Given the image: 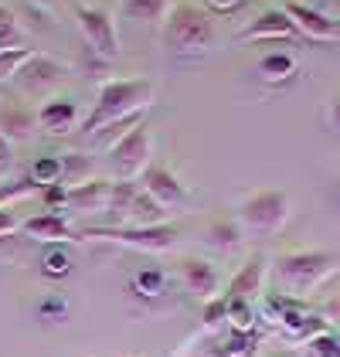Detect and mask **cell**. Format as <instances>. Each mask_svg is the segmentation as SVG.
<instances>
[{"instance_id":"obj_1","label":"cell","mask_w":340,"mask_h":357,"mask_svg":"<svg viewBox=\"0 0 340 357\" xmlns=\"http://www.w3.org/2000/svg\"><path fill=\"white\" fill-rule=\"evenodd\" d=\"M157 99L153 79H109L99 85V96L92 102V112L82 119L85 137H99L109 126H119L123 119H140Z\"/></svg>"},{"instance_id":"obj_2","label":"cell","mask_w":340,"mask_h":357,"mask_svg":"<svg viewBox=\"0 0 340 357\" xmlns=\"http://www.w3.org/2000/svg\"><path fill=\"white\" fill-rule=\"evenodd\" d=\"M160 38H164V48L170 55L201 58L215 48V21L204 7L191 3V0H177V3H170Z\"/></svg>"},{"instance_id":"obj_3","label":"cell","mask_w":340,"mask_h":357,"mask_svg":"<svg viewBox=\"0 0 340 357\" xmlns=\"http://www.w3.org/2000/svg\"><path fill=\"white\" fill-rule=\"evenodd\" d=\"M68 7H72V14H75V24L82 31L88 52L95 58L116 61V58H119V34H116L113 14L102 10V7L82 3V0H68Z\"/></svg>"},{"instance_id":"obj_4","label":"cell","mask_w":340,"mask_h":357,"mask_svg":"<svg viewBox=\"0 0 340 357\" xmlns=\"http://www.w3.org/2000/svg\"><path fill=\"white\" fill-rule=\"evenodd\" d=\"M334 266H337V255H330V252H286L276 262L279 279L296 293H307L313 286H320L334 273Z\"/></svg>"},{"instance_id":"obj_5","label":"cell","mask_w":340,"mask_h":357,"mask_svg":"<svg viewBox=\"0 0 340 357\" xmlns=\"http://www.w3.org/2000/svg\"><path fill=\"white\" fill-rule=\"evenodd\" d=\"M150 150H153L150 126L140 119L133 130H126L123 137H116L113 146H109V164H113L116 177H119V181H133V177H140L143 170L150 167Z\"/></svg>"},{"instance_id":"obj_6","label":"cell","mask_w":340,"mask_h":357,"mask_svg":"<svg viewBox=\"0 0 340 357\" xmlns=\"http://www.w3.org/2000/svg\"><path fill=\"white\" fill-rule=\"evenodd\" d=\"M289 218V197L286 191H255L242 201V225L249 231L269 235L279 231Z\"/></svg>"},{"instance_id":"obj_7","label":"cell","mask_w":340,"mask_h":357,"mask_svg":"<svg viewBox=\"0 0 340 357\" xmlns=\"http://www.w3.org/2000/svg\"><path fill=\"white\" fill-rule=\"evenodd\" d=\"M82 238H109V242H123V245L143 248V252H167L177 242V228L173 225H150V228H85Z\"/></svg>"},{"instance_id":"obj_8","label":"cell","mask_w":340,"mask_h":357,"mask_svg":"<svg viewBox=\"0 0 340 357\" xmlns=\"http://www.w3.org/2000/svg\"><path fill=\"white\" fill-rule=\"evenodd\" d=\"M68 79V65H61L58 58L52 55H34L21 65V72L14 75V82L21 85V92L28 96H41V92H52L55 85H61Z\"/></svg>"},{"instance_id":"obj_9","label":"cell","mask_w":340,"mask_h":357,"mask_svg":"<svg viewBox=\"0 0 340 357\" xmlns=\"http://www.w3.org/2000/svg\"><path fill=\"white\" fill-rule=\"evenodd\" d=\"M140 188L164 211H173V208H180L184 201H187V188L177 181V174L170 170V167H164V164H150L146 170L140 174Z\"/></svg>"},{"instance_id":"obj_10","label":"cell","mask_w":340,"mask_h":357,"mask_svg":"<svg viewBox=\"0 0 340 357\" xmlns=\"http://www.w3.org/2000/svg\"><path fill=\"white\" fill-rule=\"evenodd\" d=\"M0 133L10 143H24L38 133V112L24 102V96H0Z\"/></svg>"},{"instance_id":"obj_11","label":"cell","mask_w":340,"mask_h":357,"mask_svg":"<svg viewBox=\"0 0 340 357\" xmlns=\"http://www.w3.org/2000/svg\"><path fill=\"white\" fill-rule=\"evenodd\" d=\"M283 10L289 14V21L296 24L300 34H307L313 41H337L340 38V28L334 17H327V14H320V10H313L310 3H300V0H286Z\"/></svg>"},{"instance_id":"obj_12","label":"cell","mask_w":340,"mask_h":357,"mask_svg":"<svg viewBox=\"0 0 340 357\" xmlns=\"http://www.w3.org/2000/svg\"><path fill=\"white\" fill-rule=\"evenodd\" d=\"M296 34L300 31L289 21V14H286L283 7H269L255 21H249V28L238 34V41H289Z\"/></svg>"},{"instance_id":"obj_13","label":"cell","mask_w":340,"mask_h":357,"mask_svg":"<svg viewBox=\"0 0 340 357\" xmlns=\"http://www.w3.org/2000/svg\"><path fill=\"white\" fill-rule=\"evenodd\" d=\"M109 194H113V181H106V177H88V181H82V184L68 188V208L85 211V215H95V211L106 215V208H109Z\"/></svg>"},{"instance_id":"obj_14","label":"cell","mask_w":340,"mask_h":357,"mask_svg":"<svg viewBox=\"0 0 340 357\" xmlns=\"http://www.w3.org/2000/svg\"><path fill=\"white\" fill-rule=\"evenodd\" d=\"M180 279L187 286V293H194L198 300H215L218 296V269L208 259H184L180 262Z\"/></svg>"},{"instance_id":"obj_15","label":"cell","mask_w":340,"mask_h":357,"mask_svg":"<svg viewBox=\"0 0 340 357\" xmlns=\"http://www.w3.org/2000/svg\"><path fill=\"white\" fill-rule=\"evenodd\" d=\"M75 123H79V106H75L72 99H65V96L48 99V102L38 109V126H41L45 133H52V137L72 133Z\"/></svg>"},{"instance_id":"obj_16","label":"cell","mask_w":340,"mask_h":357,"mask_svg":"<svg viewBox=\"0 0 340 357\" xmlns=\"http://www.w3.org/2000/svg\"><path fill=\"white\" fill-rule=\"evenodd\" d=\"M21 231L34 238V242H65L72 238V225L61 211H41V215H31L21 221Z\"/></svg>"},{"instance_id":"obj_17","label":"cell","mask_w":340,"mask_h":357,"mask_svg":"<svg viewBox=\"0 0 340 357\" xmlns=\"http://www.w3.org/2000/svg\"><path fill=\"white\" fill-rule=\"evenodd\" d=\"M262 275H265V255L255 252V255L245 259V266L235 273V279L228 282L225 300H249L252 303V296L262 289Z\"/></svg>"},{"instance_id":"obj_18","label":"cell","mask_w":340,"mask_h":357,"mask_svg":"<svg viewBox=\"0 0 340 357\" xmlns=\"http://www.w3.org/2000/svg\"><path fill=\"white\" fill-rule=\"evenodd\" d=\"M123 17L137 24H164L170 14V0H123Z\"/></svg>"},{"instance_id":"obj_19","label":"cell","mask_w":340,"mask_h":357,"mask_svg":"<svg viewBox=\"0 0 340 357\" xmlns=\"http://www.w3.org/2000/svg\"><path fill=\"white\" fill-rule=\"evenodd\" d=\"M28 181L34 188H52V184H61L65 181V164H61V153H45V157H38L28 170Z\"/></svg>"},{"instance_id":"obj_20","label":"cell","mask_w":340,"mask_h":357,"mask_svg":"<svg viewBox=\"0 0 340 357\" xmlns=\"http://www.w3.org/2000/svg\"><path fill=\"white\" fill-rule=\"evenodd\" d=\"M137 194H140V184H137V181H113L109 208H106V215H109V221H113V228H119V225L126 221V211H130V204H133Z\"/></svg>"},{"instance_id":"obj_21","label":"cell","mask_w":340,"mask_h":357,"mask_svg":"<svg viewBox=\"0 0 340 357\" xmlns=\"http://www.w3.org/2000/svg\"><path fill=\"white\" fill-rule=\"evenodd\" d=\"M258 75L272 85L289 82V79L296 75V58L286 55V52H272V55H265L258 61Z\"/></svg>"},{"instance_id":"obj_22","label":"cell","mask_w":340,"mask_h":357,"mask_svg":"<svg viewBox=\"0 0 340 357\" xmlns=\"http://www.w3.org/2000/svg\"><path fill=\"white\" fill-rule=\"evenodd\" d=\"M208 242L215 248H225V252H231V248L242 242V225L231 218H218L208 225Z\"/></svg>"},{"instance_id":"obj_23","label":"cell","mask_w":340,"mask_h":357,"mask_svg":"<svg viewBox=\"0 0 340 357\" xmlns=\"http://www.w3.org/2000/svg\"><path fill=\"white\" fill-rule=\"evenodd\" d=\"M130 286H133V293L140 300H157L164 293V286H167V275L160 273V269H140V273H133Z\"/></svg>"},{"instance_id":"obj_24","label":"cell","mask_w":340,"mask_h":357,"mask_svg":"<svg viewBox=\"0 0 340 357\" xmlns=\"http://www.w3.org/2000/svg\"><path fill=\"white\" fill-rule=\"evenodd\" d=\"M61 164H65V188H75V184H82L88 181V174H92V164H88V157L85 153H61Z\"/></svg>"},{"instance_id":"obj_25","label":"cell","mask_w":340,"mask_h":357,"mask_svg":"<svg viewBox=\"0 0 340 357\" xmlns=\"http://www.w3.org/2000/svg\"><path fill=\"white\" fill-rule=\"evenodd\" d=\"M21 41H24V31H21V24H17L14 10L0 7V52L21 48Z\"/></svg>"},{"instance_id":"obj_26","label":"cell","mask_w":340,"mask_h":357,"mask_svg":"<svg viewBox=\"0 0 340 357\" xmlns=\"http://www.w3.org/2000/svg\"><path fill=\"white\" fill-rule=\"evenodd\" d=\"M255 330H249V333H238V330H231V337H228L225 344H222V351L215 357H252L255 351Z\"/></svg>"},{"instance_id":"obj_27","label":"cell","mask_w":340,"mask_h":357,"mask_svg":"<svg viewBox=\"0 0 340 357\" xmlns=\"http://www.w3.org/2000/svg\"><path fill=\"white\" fill-rule=\"evenodd\" d=\"M41 273L48 275V279H65V275L72 273V255H68L65 248L45 252V259H41Z\"/></svg>"},{"instance_id":"obj_28","label":"cell","mask_w":340,"mask_h":357,"mask_svg":"<svg viewBox=\"0 0 340 357\" xmlns=\"http://www.w3.org/2000/svg\"><path fill=\"white\" fill-rule=\"evenodd\" d=\"M228 324L238 333H249L255 327V313L249 300H228Z\"/></svg>"},{"instance_id":"obj_29","label":"cell","mask_w":340,"mask_h":357,"mask_svg":"<svg viewBox=\"0 0 340 357\" xmlns=\"http://www.w3.org/2000/svg\"><path fill=\"white\" fill-rule=\"evenodd\" d=\"M34 55V48L28 45H21V48H10V52H0V82H7V79H14L17 72H21V65Z\"/></svg>"},{"instance_id":"obj_30","label":"cell","mask_w":340,"mask_h":357,"mask_svg":"<svg viewBox=\"0 0 340 357\" xmlns=\"http://www.w3.org/2000/svg\"><path fill=\"white\" fill-rule=\"evenodd\" d=\"M31 194H41V188H34L28 177L17 181V184H0V208H3V204H14V201H21V197H31Z\"/></svg>"},{"instance_id":"obj_31","label":"cell","mask_w":340,"mask_h":357,"mask_svg":"<svg viewBox=\"0 0 340 357\" xmlns=\"http://www.w3.org/2000/svg\"><path fill=\"white\" fill-rule=\"evenodd\" d=\"M228 320V300L225 296H215V300L204 303V324L208 327H218V324H225Z\"/></svg>"},{"instance_id":"obj_32","label":"cell","mask_w":340,"mask_h":357,"mask_svg":"<svg viewBox=\"0 0 340 357\" xmlns=\"http://www.w3.org/2000/svg\"><path fill=\"white\" fill-rule=\"evenodd\" d=\"M310 354L313 357H340V340L337 337H327V333H316L310 340Z\"/></svg>"},{"instance_id":"obj_33","label":"cell","mask_w":340,"mask_h":357,"mask_svg":"<svg viewBox=\"0 0 340 357\" xmlns=\"http://www.w3.org/2000/svg\"><path fill=\"white\" fill-rule=\"evenodd\" d=\"M41 197H45L48 211H61V208H68V188H65V184H52V188H45Z\"/></svg>"},{"instance_id":"obj_34","label":"cell","mask_w":340,"mask_h":357,"mask_svg":"<svg viewBox=\"0 0 340 357\" xmlns=\"http://www.w3.org/2000/svg\"><path fill=\"white\" fill-rule=\"evenodd\" d=\"M14 231H21V221L14 218V211L3 204V208H0V238H7V235H14Z\"/></svg>"},{"instance_id":"obj_35","label":"cell","mask_w":340,"mask_h":357,"mask_svg":"<svg viewBox=\"0 0 340 357\" xmlns=\"http://www.w3.org/2000/svg\"><path fill=\"white\" fill-rule=\"evenodd\" d=\"M14 167V143L0 133V174H7Z\"/></svg>"},{"instance_id":"obj_36","label":"cell","mask_w":340,"mask_h":357,"mask_svg":"<svg viewBox=\"0 0 340 357\" xmlns=\"http://www.w3.org/2000/svg\"><path fill=\"white\" fill-rule=\"evenodd\" d=\"M41 317H65V303L61 300H45L41 303Z\"/></svg>"},{"instance_id":"obj_37","label":"cell","mask_w":340,"mask_h":357,"mask_svg":"<svg viewBox=\"0 0 340 357\" xmlns=\"http://www.w3.org/2000/svg\"><path fill=\"white\" fill-rule=\"evenodd\" d=\"M245 0H208V7L215 10V14H228V10H235V7H242Z\"/></svg>"},{"instance_id":"obj_38","label":"cell","mask_w":340,"mask_h":357,"mask_svg":"<svg viewBox=\"0 0 340 357\" xmlns=\"http://www.w3.org/2000/svg\"><path fill=\"white\" fill-rule=\"evenodd\" d=\"M327 119H330V126L340 133V92L330 99V112H327Z\"/></svg>"},{"instance_id":"obj_39","label":"cell","mask_w":340,"mask_h":357,"mask_svg":"<svg viewBox=\"0 0 340 357\" xmlns=\"http://www.w3.org/2000/svg\"><path fill=\"white\" fill-rule=\"evenodd\" d=\"M323 313H327L330 320H337V324H340V296H334V300L327 303V306H323Z\"/></svg>"},{"instance_id":"obj_40","label":"cell","mask_w":340,"mask_h":357,"mask_svg":"<svg viewBox=\"0 0 340 357\" xmlns=\"http://www.w3.org/2000/svg\"><path fill=\"white\" fill-rule=\"evenodd\" d=\"M31 3H34L38 10H45V14H52V10H55V3H61V0H31Z\"/></svg>"},{"instance_id":"obj_41","label":"cell","mask_w":340,"mask_h":357,"mask_svg":"<svg viewBox=\"0 0 340 357\" xmlns=\"http://www.w3.org/2000/svg\"><path fill=\"white\" fill-rule=\"evenodd\" d=\"M269 357H293V354H286V351H276V354H269Z\"/></svg>"},{"instance_id":"obj_42","label":"cell","mask_w":340,"mask_h":357,"mask_svg":"<svg viewBox=\"0 0 340 357\" xmlns=\"http://www.w3.org/2000/svg\"><path fill=\"white\" fill-rule=\"evenodd\" d=\"M337 340H340V337H337Z\"/></svg>"}]
</instances>
